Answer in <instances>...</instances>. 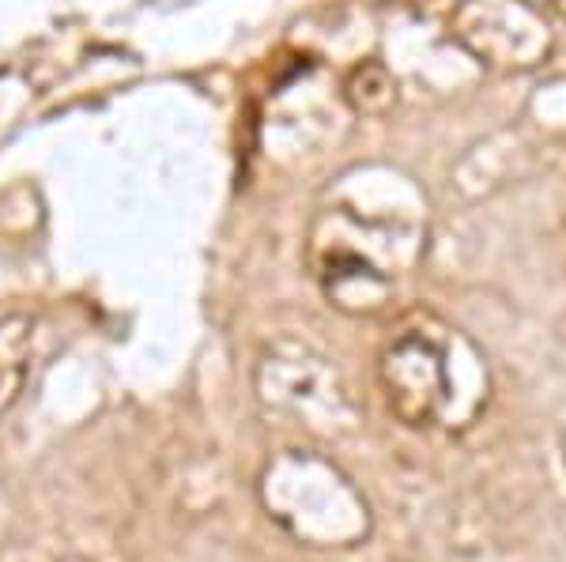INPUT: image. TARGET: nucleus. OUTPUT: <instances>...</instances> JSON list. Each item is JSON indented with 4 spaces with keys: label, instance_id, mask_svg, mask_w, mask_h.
<instances>
[{
    "label": "nucleus",
    "instance_id": "1",
    "mask_svg": "<svg viewBox=\"0 0 566 562\" xmlns=\"http://www.w3.org/2000/svg\"><path fill=\"white\" fill-rule=\"evenodd\" d=\"M386 401L412 431H464L488 404V367L453 325L412 314L378 359Z\"/></svg>",
    "mask_w": 566,
    "mask_h": 562
},
{
    "label": "nucleus",
    "instance_id": "2",
    "mask_svg": "<svg viewBox=\"0 0 566 562\" xmlns=\"http://www.w3.org/2000/svg\"><path fill=\"white\" fill-rule=\"evenodd\" d=\"M264 510L310 548H355L370 532V506L340 468L314 449H287L261 476Z\"/></svg>",
    "mask_w": 566,
    "mask_h": 562
},
{
    "label": "nucleus",
    "instance_id": "3",
    "mask_svg": "<svg viewBox=\"0 0 566 562\" xmlns=\"http://www.w3.org/2000/svg\"><path fill=\"white\" fill-rule=\"evenodd\" d=\"M405 234V220H378L374 212H359L355 204L333 208L317 215L310 261L322 291L336 310L352 317L381 314L397 295V257H386L378 246H363L374 238H397Z\"/></svg>",
    "mask_w": 566,
    "mask_h": 562
},
{
    "label": "nucleus",
    "instance_id": "4",
    "mask_svg": "<svg viewBox=\"0 0 566 562\" xmlns=\"http://www.w3.org/2000/svg\"><path fill=\"white\" fill-rule=\"evenodd\" d=\"M258 401L272 420L322 438H344L359 427V407L344 389L336 367L310 343L283 337L258 362Z\"/></svg>",
    "mask_w": 566,
    "mask_h": 562
},
{
    "label": "nucleus",
    "instance_id": "5",
    "mask_svg": "<svg viewBox=\"0 0 566 562\" xmlns=\"http://www.w3.org/2000/svg\"><path fill=\"white\" fill-rule=\"evenodd\" d=\"M450 34L469 57L502 72L536 68L555 53V23L544 0H461Z\"/></svg>",
    "mask_w": 566,
    "mask_h": 562
},
{
    "label": "nucleus",
    "instance_id": "6",
    "mask_svg": "<svg viewBox=\"0 0 566 562\" xmlns=\"http://www.w3.org/2000/svg\"><path fill=\"white\" fill-rule=\"evenodd\" d=\"M34 317L8 314L0 317V415L20 401L34 359Z\"/></svg>",
    "mask_w": 566,
    "mask_h": 562
},
{
    "label": "nucleus",
    "instance_id": "7",
    "mask_svg": "<svg viewBox=\"0 0 566 562\" xmlns=\"http://www.w3.org/2000/svg\"><path fill=\"white\" fill-rule=\"evenodd\" d=\"M392 76L378 61H367V65L352 68L348 79H344V95H348L352 110L359 114H386L392 106Z\"/></svg>",
    "mask_w": 566,
    "mask_h": 562
},
{
    "label": "nucleus",
    "instance_id": "8",
    "mask_svg": "<svg viewBox=\"0 0 566 562\" xmlns=\"http://www.w3.org/2000/svg\"><path fill=\"white\" fill-rule=\"evenodd\" d=\"M563 460H566V427H563Z\"/></svg>",
    "mask_w": 566,
    "mask_h": 562
}]
</instances>
